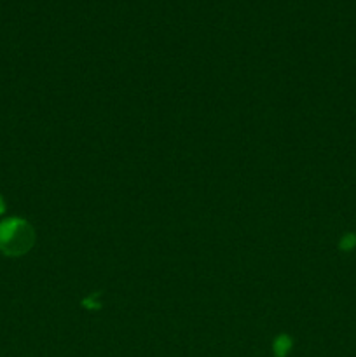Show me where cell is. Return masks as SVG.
Returning a JSON list of instances; mask_svg holds the SVG:
<instances>
[{"instance_id": "obj_1", "label": "cell", "mask_w": 356, "mask_h": 357, "mask_svg": "<svg viewBox=\"0 0 356 357\" xmlns=\"http://www.w3.org/2000/svg\"><path fill=\"white\" fill-rule=\"evenodd\" d=\"M35 230L27 220L6 218L0 222V251L7 257H21L34 248Z\"/></svg>"}, {"instance_id": "obj_2", "label": "cell", "mask_w": 356, "mask_h": 357, "mask_svg": "<svg viewBox=\"0 0 356 357\" xmlns=\"http://www.w3.org/2000/svg\"><path fill=\"white\" fill-rule=\"evenodd\" d=\"M292 349V340L286 335H281L274 340V356L276 357H285L288 351Z\"/></svg>"}, {"instance_id": "obj_3", "label": "cell", "mask_w": 356, "mask_h": 357, "mask_svg": "<svg viewBox=\"0 0 356 357\" xmlns=\"http://www.w3.org/2000/svg\"><path fill=\"white\" fill-rule=\"evenodd\" d=\"M341 248L344 251H351L356 248V236L355 234H346L341 241Z\"/></svg>"}, {"instance_id": "obj_4", "label": "cell", "mask_w": 356, "mask_h": 357, "mask_svg": "<svg viewBox=\"0 0 356 357\" xmlns=\"http://www.w3.org/2000/svg\"><path fill=\"white\" fill-rule=\"evenodd\" d=\"M3 211H6V201H3L2 195H0V215H3Z\"/></svg>"}]
</instances>
